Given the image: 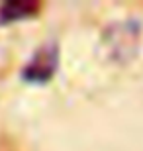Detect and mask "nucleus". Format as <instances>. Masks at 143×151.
<instances>
[{"mask_svg": "<svg viewBox=\"0 0 143 151\" xmlns=\"http://www.w3.org/2000/svg\"><path fill=\"white\" fill-rule=\"evenodd\" d=\"M37 12L35 2L16 0V2H4L0 6V24H12L20 20H28Z\"/></svg>", "mask_w": 143, "mask_h": 151, "instance_id": "nucleus-2", "label": "nucleus"}, {"mask_svg": "<svg viewBox=\"0 0 143 151\" xmlns=\"http://www.w3.org/2000/svg\"><path fill=\"white\" fill-rule=\"evenodd\" d=\"M57 69V49L55 47H43L33 55L32 63L24 69V78L29 83H47Z\"/></svg>", "mask_w": 143, "mask_h": 151, "instance_id": "nucleus-1", "label": "nucleus"}]
</instances>
